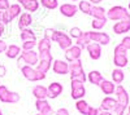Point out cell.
<instances>
[{
    "instance_id": "obj_1",
    "label": "cell",
    "mask_w": 130,
    "mask_h": 115,
    "mask_svg": "<svg viewBox=\"0 0 130 115\" xmlns=\"http://www.w3.org/2000/svg\"><path fill=\"white\" fill-rule=\"evenodd\" d=\"M69 72H70V80H81L82 83L87 80V76H86L85 70L82 67L81 58L69 62Z\"/></svg>"
},
{
    "instance_id": "obj_2",
    "label": "cell",
    "mask_w": 130,
    "mask_h": 115,
    "mask_svg": "<svg viewBox=\"0 0 130 115\" xmlns=\"http://www.w3.org/2000/svg\"><path fill=\"white\" fill-rule=\"evenodd\" d=\"M107 19L111 21H130V12L120 5L112 7L107 12Z\"/></svg>"
},
{
    "instance_id": "obj_3",
    "label": "cell",
    "mask_w": 130,
    "mask_h": 115,
    "mask_svg": "<svg viewBox=\"0 0 130 115\" xmlns=\"http://www.w3.org/2000/svg\"><path fill=\"white\" fill-rule=\"evenodd\" d=\"M51 41L57 43L59 48L62 49V50L68 49L69 47L73 45V39L68 34H65L64 31H60V30H55V31H53V35L51 38Z\"/></svg>"
},
{
    "instance_id": "obj_4",
    "label": "cell",
    "mask_w": 130,
    "mask_h": 115,
    "mask_svg": "<svg viewBox=\"0 0 130 115\" xmlns=\"http://www.w3.org/2000/svg\"><path fill=\"white\" fill-rule=\"evenodd\" d=\"M21 72H22L24 78L30 80V81H40L43 79H46V76H47L44 72H42V71L34 69L32 66H29V65H24L21 67Z\"/></svg>"
},
{
    "instance_id": "obj_5",
    "label": "cell",
    "mask_w": 130,
    "mask_h": 115,
    "mask_svg": "<svg viewBox=\"0 0 130 115\" xmlns=\"http://www.w3.org/2000/svg\"><path fill=\"white\" fill-rule=\"evenodd\" d=\"M85 83H82L81 80H72V92H70V96L73 100H81L85 97L86 95V89H85Z\"/></svg>"
},
{
    "instance_id": "obj_6",
    "label": "cell",
    "mask_w": 130,
    "mask_h": 115,
    "mask_svg": "<svg viewBox=\"0 0 130 115\" xmlns=\"http://www.w3.org/2000/svg\"><path fill=\"white\" fill-rule=\"evenodd\" d=\"M89 35H90V39L94 43H98L100 45H108L111 43V36L108 35L107 33H100V31H89Z\"/></svg>"
},
{
    "instance_id": "obj_7",
    "label": "cell",
    "mask_w": 130,
    "mask_h": 115,
    "mask_svg": "<svg viewBox=\"0 0 130 115\" xmlns=\"http://www.w3.org/2000/svg\"><path fill=\"white\" fill-rule=\"evenodd\" d=\"M64 52H65V53H64L65 61H67V62H72V61H74V60H79V58H81L82 48L74 44V45L69 47L68 49H65Z\"/></svg>"
},
{
    "instance_id": "obj_8",
    "label": "cell",
    "mask_w": 130,
    "mask_h": 115,
    "mask_svg": "<svg viewBox=\"0 0 130 115\" xmlns=\"http://www.w3.org/2000/svg\"><path fill=\"white\" fill-rule=\"evenodd\" d=\"M52 69L57 75H67L69 74V62L64 60H55L52 62Z\"/></svg>"
},
{
    "instance_id": "obj_9",
    "label": "cell",
    "mask_w": 130,
    "mask_h": 115,
    "mask_svg": "<svg viewBox=\"0 0 130 115\" xmlns=\"http://www.w3.org/2000/svg\"><path fill=\"white\" fill-rule=\"evenodd\" d=\"M21 57L24 58L25 65H29V66H32V67L37 66V64L39 62L38 52H35L34 49H31V50H22Z\"/></svg>"
},
{
    "instance_id": "obj_10",
    "label": "cell",
    "mask_w": 130,
    "mask_h": 115,
    "mask_svg": "<svg viewBox=\"0 0 130 115\" xmlns=\"http://www.w3.org/2000/svg\"><path fill=\"white\" fill-rule=\"evenodd\" d=\"M115 93H116V97H117V103L127 107V105H129V95H127L126 89L121 84H117V87L115 89Z\"/></svg>"
},
{
    "instance_id": "obj_11",
    "label": "cell",
    "mask_w": 130,
    "mask_h": 115,
    "mask_svg": "<svg viewBox=\"0 0 130 115\" xmlns=\"http://www.w3.org/2000/svg\"><path fill=\"white\" fill-rule=\"evenodd\" d=\"M59 9H60V13H61L64 17H67V18L74 17L75 14H77V12H78V7L74 5V4H70V3L61 4V5L59 7Z\"/></svg>"
},
{
    "instance_id": "obj_12",
    "label": "cell",
    "mask_w": 130,
    "mask_h": 115,
    "mask_svg": "<svg viewBox=\"0 0 130 115\" xmlns=\"http://www.w3.org/2000/svg\"><path fill=\"white\" fill-rule=\"evenodd\" d=\"M86 49H87V53H89V56H90L91 60L96 61V60L100 58V56H102V45L100 44L91 41V43L86 47Z\"/></svg>"
},
{
    "instance_id": "obj_13",
    "label": "cell",
    "mask_w": 130,
    "mask_h": 115,
    "mask_svg": "<svg viewBox=\"0 0 130 115\" xmlns=\"http://www.w3.org/2000/svg\"><path fill=\"white\" fill-rule=\"evenodd\" d=\"M35 107L38 110V112L43 114V115H52L53 110L51 107V105L48 103L47 100H37L35 101Z\"/></svg>"
},
{
    "instance_id": "obj_14",
    "label": "cell",
    "mask_w": 130,
    "mask_h": 115,
    "mask_svg": "<svg viewBox=\"0 0 130 115\" xmlns=\"http://www.w3.org/2000/svg\"><path fill=\"white\" fill-rule=\"evenodd\" d=\"M62 91H64V88H62V85L60 84V83L53 81L47 87V92H48L47 96H48V98H56L62 93Z\"/></svg>"
},
{
    "instance_id": "obj_15",
    "label": "cell",
    "mask_w": 130,
    "mask_h": 115,
    "mask_svg": "<svg viewBox=\"0 0 130 115\" xmlns=\"http://www.w3.org/2000/svg\"><path fill=\"white\" fill-rule=\"evenodd\" d=\"M130 31V21H118L113 25V33L117 35L126 34Z\"/></svg>"
},
{
    "instance_id": "obj_16",
    "label": "cell",
    "mask_w": 130,
    "mask_h": 115,
    "mask_svg": "<svg viewBox=\"0 0 130 115\" xmlns=\"http://www.w3.org/2000/svg\"><path fill=\"white\" fill-rule=\"evenodd\" d=\"M31 23H32V16H31V13L25 12V13H21V14H20V17H18V22H17V26H18L20 30L29 27Z\"/></svg>"
},
{
    "instance_id": "obj_17",
    "label": "cell",
    "mask_w": 130,
    "mask_h": 115,
    "mask_svg": "<svg viewBox=\"0 0 130 115\" xmlns=\"http://www.w3.org/2000/svg\"><path fill=\"white\" fill-rule=\"evenodd\" d=\"M116 105H117V100L112 98L111 96H107L100 103V109H102V111H111L112 112L113 109L116 107Z\"/></svg>"
},
{
    "instance_id": "obj_18",
    "label": "cell",
    "mask_w": 130,
    "mask_h": 115,
    "mask_svg": "<svg viewBox=\"0 0 130 115\" xmlns=\"http://www.w3.org/2000/svg\"><path fill=\"white\" fill-rule=\"evenodd\" d=\"M47 95H48L47 87H44V85L38 84V85H35L34 88H32V96H34L37 100H46V98H48Z\"/></svg>"
},
{
    "instance_id": "obj_19",
    "label": "cell",
    "mask_w": 130,
    "mask_h": 115,
    "mask_svg": "<svg viewBox=\"0 0 130 115\" xmlns=\"http://www.w3.org/2000/svg\"><path fill=\"white\" fill-rule=\"evenodd\" d=\"M100 89H102V92L104 93V95H113L115 93V89H116V84L113 81H111V80H103L102 83H100Z\"/></svg>"
},
{
    "instance_id": "obj_20",
    "label": "cell",
    "mask_w": 130,
    "mask_h": 115,
    "mask_svg": "<svg viewBox=\"0 0 130 115\" xmlns=\"http://www.w3.org/2000/svg\"><path fill=\"white\" fill-rule=\"evenodd\" d=\"M20 39L22 40V41H37V35H35V33L31 28L26 27V28L21 30Z\"/></svg>"
},
{
    "instance_id": "obj_21",
    "label": "cell",
    "mask_w": 130,
    "mask_h": 115,
    "mask_svg": "<svg viewBox=\"0 0 130 115\" xmlns=\"http://www.w3.org/2000/svg\"><path fill=\"white\" fill-rule=\"evenodd\" d=\"M87 79H89V81L91 83V84H94V85H100V83L104 80L102 72L100 71H96V70H92V71L89 72Z\"/></svg>"
},
{
    "instance_id": "obj_22",
    "label": "cell",
    "mask_w": 130,
    "mask_h": 115,
    "mask_svg": "<svg viewBox=\"0 0 130 115\" xmlns=\"http://www.w3.org/2000/svg\"><path fill=\"white\" fill-rule=\"evenodd\" d=\"M4 53H5V56H7L8 58L14 60V58H17V57L21 54V48H20L18 45H16V44H10V45L7 47V49H5Z\"/></svg>"
},
{
    "instance_id": "obj_23",
    "label": "cell",
    "mask_w": 130,
    "mask_h": 115,
    "mask_svg": "<svg viewBox=\"0 0 130 115\" xmlns=\"http://www.w3.org/2000/svg\"><path fill=\"white\" fill-rule=\"evenodd\" d=\"M39 5H40L39 0H26V2L22 4V8L27 13H35V12H38Z\"/></svg>"
},
{
    "instance_id": "obj_24",
    "label": "cell",
    "mask_w": 130,
    "mask_h": 115,
    "mask_svg": "<svg viewBox=\"0 0 130 115\" xmlns=\"http://www.w3.org/2000/svg\"><path fill=\"white\" fill-rule=\"evenodd\" d=\"M37 47H38V52H51V40L43 36L39 41H37Z\"/></svg>"
},
{
    "instance_id": "obj_25",
    "label": "cell",
    "mask_w": 130,
    "mask_h": 115,
    "mask_svg": "<svg viewBox=\"0 0 130 115\" xmlns=\"http://www.w3.org/2000/svg\"><path fill=\"white\" fill-rule=\"evenodd\" d=\"M113 64H115V66L118 67V69L125 67V66L129 64L127 56H126V54H115V57H113Z\"/></svg>"
},
{
    "instance_id": "obj_26",
    "label": "cell",
    "mask_w": 130,
    "mask_h": 115,
    "mask_svg": "<svg viewBox=\"0 0 130 115\" xmlns=\"http://www.w3.org/2000/svg\"><path fill=\"white\" fill-rule=\"evenodd\" d=\"M90 43H91V39H90V35H89V31H86V33H83L78 39H75V45L81 47L82 49L86 48Z\"/></svg>"
},
{
    "instance_id": "obj_27",
    "label": "cell",
    "mask_w": 130,
    "mask_h": 115,
    "mask_svg": "<svg viewBox=\"0 0 130 115\" xmlns=\"http://www.w3.org/2000/svg\"><path fill=\"white\" fill-rule=\"evenodd\" d=\"M7 12L9 13V16H10V17H12V19L18 18V17H20V14L22 13V7H21L18 3H17V4H10V5H9V8L7 9Z\"/></svg>"
},
{
    "instance_id": "obj_28",
    "label": "cell",
    "mask_w": 130,
    "mask_h": 115,
    "mask_svg": "<svg viewBox=\"0 0 130 115\" xmlns=\"http://www.w3.org/2000/svg\"><path fill=\"white\" fill-rule=\"evenodd\" d=\"M90 16H92L94 18H107V12L100 5H92Z\"/></svg>"
},
{
    "instance_id": "obj_29",
    "label": "cell",
    "mask_w": 130,
    "mask_h": 115,
    "mask_svg": "<svg viewBox=\"0 0 130 115\" xmlns=\"http://www.w3.org/2000/svg\"><path fill=\"white\" fill-rule=\"evenodd\" d=\"M125 79V74H124V71L121 69H115L112 71V81L115 83V84H121V83L124 81Z\"/></svg>"
},
{
    "instance_id": "obj_30",
    "label": "cell",
    "mask_w": 130,
    "mask_h": 115,
    "mask_svg": "<svg viewBox=\"0 0 130 115\" xmlns=\"http://www.w3.org/2000/svg\"><path fill=\"white\" fill-rule=\"evenodd\" d=\"M91 8H92V4L90 2H86V0H79V4H78V10L82 12L83 14H89L91 13Z\"/></svg>"
},
{
    "instance_id": "obj_31",
    "label": "cell",
    "mask_w": 130,
    "mask_h": 115,
    "mask_svg": "<svg viewBox=\"0 0 130 115\" xmlns=\"http://www.w3.org/2000/svg\"><path fill=\"white\" fill-rule=\"evenodd\" d=\"M89 107L90 105L85 100H77V103H75V109H77L82 115H87V111H89Z\"/></svg>"
},
{
    "instance_id": "obj_32",
    "label": "cell",
    "mask_w": 130,
    "mask_h": 115,
    "mask_svg": "<svg viewBox=\"0 0 130 115\" xmlns=\"http://www.w3.org/2000/svg\"><path fill=\"white\" fill-rule=\"evenodd\" d=\"M39 3L43 8L48 10H53L59 7V0H39Z\"/></svg>"
},
{
    "instance_id": "obj_33",
    "label": "cell",
    "mask_w": 130,
    "mask_h": 115,
    "mask_svg": "<svg viewBox=\"0 0 130 115\" xmlns=\"http://www.w3.org/2000/svg\"><path fill=\"white\" fill-rule=\"evenodd\" d=\"M52 67V62H48V61H43V60H39V62L37 64V70L44 72V74H47V72L50 71V69Z\"/></svg>"
},
{
    "instance_id": "obj_34",
    "label": "cell",
    "mask_w": 130,
    "mask_h": 115,
    "mask_svg": "<svg viewBox=\"0 0 130 115\" xmlns=\"http://www.w3.org/2000/svg\"><path fill=\"white\" fill-rule=\"evenodd\" d=\"M105 23H107V18H94L91 22V26L95 31H100V30H103Z\"/></svg>"
},
{
    "instance_id": "obj_35",
    "label": "cell",
    "mask_w": 130,
    "mask_h": 115,
    "mask_svg": "<svg viewBox=\"0 0 130 115\" xmlns=\"http://www.w3.org/2000/svg\"><path fill=\"white\" fill-rule=\"evenodd\" d=\"M9 92H10V91H9L5 85L0 84V101L7 103V100H8V95H9Z\"/></svg>"
},
{
    "instance_id": "obj_36",
    "label": "cell",
    "mask_w": 130,
    "mask_h": 115,
    "mask_svg": "<svg viewBox=\"0 0 130 115\" xmlns=\"http://www.w3.org/2000/svg\"><path fill=\"white\" fill-rule=\"evenodd\" d=\"M82 34H83V31H82L79 27H72V28L69 30V34H68V35H69L72 39L75 40V39H78Z\"/></svg>"
},
{
    "instance_id": "obj_37",
    "label": "cell",
    "mask_w": 130,
    "mask_h": 115,
    "mask_svg": "<svg viewBox=\"0 0 130 115\" xmlns=\"http://www.w3.org/2000/svg\"><path fill=\"white\" fill-rule=\"evenodd\" d=\"M18 101H20V95L17 92H9L7 103H17Z\"/></svg>"
},
{
    "instance_id": "obj_38",
    "label": "cell",
    "mask_w": 130,
    "mask_h": 115,
    "mask_svg": "<svg viewBox=\"0 0 130 115\" xmlns=\"http://www.w3.org/2000/svg\"><path fill=\"white\" fill-rule=\"evenodd\" d=\"M38 57L39 60H43V61H48V62H53V57L51 54V52H38Z\"/></svg>"
},
{
    "instance_id": "obj_39",
    "label": "cell",
    "mask_w": 130,
    "mask_h": 115,
    "mask_svg": "<svg viewBox=\"0 0 130 115\" xmlns=\"http://www.w3.org/2000/svg\"><path fill=\"white\" fill-rule=\"evenodd\" d=\"M37 47V41H22V50H31Z\"/></svg>"
},
{
    "instance_id": "obj_40",
    "label": "cell",
    "mask_w": 130,
    "mask_h": 115,
    "mask_svg": "<svg viewBox=\"0 0 130 115\" xmlns=\"http://www.w3.org/2000/svg\"><path fill=\"white\" fill-rule=\"evenodd\" d=\"M125 110H126L125 106L120 105V103H117L116 107H115L113 111H112V114H113V115H125Z\"/></svg>"
},
{
    "instance_id": "obj_41",
    "label": "cell",
    "mask_w": 130,
    "mask_h": 115,
    "mask_svg": "<svg viewBox=\"0 0 130 115\" xmlns=\"http://www.w3.org/2000/svg\"><path fill=\"white\" fill-rule=\"evenodd\" d=\"M12 17H10L9 16V13L7 12V10H4V12H3V21H2V23L4 25V26H7V25H9L10 22H12Z\"/></svg>"
},
{
    "instance_id": "obj_42",
    "label": "cell",
    "mask_w": 130,
    "mask_h": 115,
    "mask_svg": "<svg viewBox=\"0 0 130 115\" xmlns=\"http://www.w3.org/2000/svg\"><path fill=\"white\" fill-rule=\"evenodd\" d=\"M126 49H125V47L120 43L118 45H116L115 47V54H126Z\"/></svg>"
},
{
    "instance_id": "obj_43",
    "label": "cell",
    "mask_w": 130,
    "mask_h": 115,
    "mask_svg": "<svg viewBox=\"0 0 130 115\" xmlns=\"http://www.w3.org/2000/svg\"><path fill=\"white\" fill-rule=\"evenodd\" d=\"M121 44L125 47L126 50H130V36H125V38L121 40Z\"/></svg>"
},
{
    "instance_id": "obj_44",
    "label": "cell",
    "mask_w": 130,
    "mask_h": 115,
    "mask_svg": "<svg viewBox=\"0 0 130 115\" xmlns=\"http://www.w3.org/2000/svg\"><path fill=\"white\" fill-rule=\"evenodd\" d=\"M9 5H10L9 0H0V10H7Z\"/></svg>"
},
{
    "instance_id": "obj_45",
    "label": "cell",
    "mask_w": 130,
    "mask_h": 115,
    "mask_svg": "<svg viewBox=\"0 0 130 115\" xmlns=\"http://www.w3.org/2000/svg\"><path fill=\"white\" fill-rule=\"evenodd\" d=\"M53 31H55L53 28H46V30H44V35H43V36L51 40V38H52V35H53Z\"/></svg>"
},
{
    "instance_id": "obj_46",
    "label": "cell",
    "mask_w": 130,
    "mask_h": 115,
    "mask_svg": "<svg viewBox=\"0 0 130 115\" xmlns=\"http://www.w3.org/2000/svg\"><path fill=\"white\" fill-rule=\"evenodd\" d=\"M55 115H69V111H68V109H65V107H60L55 112Z\"/></svg>"
},
{
    "instance_id": "obj_47",
    "label": "cell",
    "mask_w": 130,
    "mask_h": 115,
    "mask_svg": "<svg viewBox=\"0 0 130 115\" xmlns=\"http://www.w3.org/2000/svg\"><path fill=\"white\" fill-rule=\"evenodd\" d=\"M87 115H99V109L96 107H89V111H87Z\"/></svg>"
},
{
    "instance_id": "obj_48",
    "label": "cell",
    "mask_w": 130,
    "mask_h": 115,
    "mask_svg": "<svg viewBox=\"0 0 130 115\" xmlns=\"http://www.w3.org/2000/svg\"><path fill=\"white\" fill-rule=\"evenodd\" d=\"M7 47H8V44L5 43L3 39H0V53H4L5 49H7Z\"/></svg>"
},
{
    "instance_id": "obj_49",
    "label": "cell",
    "mask_w": 130,
    "mask_h": 115,
    "mask_svg": "<svg viewBox=\"0 0 130 115\" xmlns=\"http://www.w3.org/2000/svg\"><path fill=\"white\" fill-rule=\"evenodd\" d=\"M7 75V67L4 65H0V78H4Z\"/></svg>"
},
{
    "instance_id": "obj_50",
    "label": "cell",
    "mask_w": 130,
    "mask_h": 115,
    "mask_svg": "<svg viewBox=\"0 0 130 115\" xmlns=\"http://www.w3.org/2000/svg\"><path fill=\"white\" fill-rule=\"evenodd\" d=\"M24 65H25V61H24V58L21 57V54H20V56L17 57V66L21 69V67H22Z\"/></svg>"
},
{
    "instance_id": "obj_51",
    "label": "cell",
    "mask_w": 130,
    "mask_h": 115,
    "mask_svg": "<svg viewBox=\"0 0 130 115\" xmlns=\"http://www.w3.org/2000/svg\"><path fill=\"white\" fill-rule=\"evenodd\" d=\"M5 33V26L2 23V22H0V38H2L3 36V34Z\"/></svg>"
},
{
    "instance_id": "obj_52",
    "label": "cell",
    "mask_w": 130,
    "mask_h": 115,
    "mask_svg": "<svg viewBox=\"0 0 130 115\" xmlns=\"http://www.w3.org/2000/svg\"><path fill=\"white\" fill-rule=\"evenodd\" d=\"M89 2H90L92 5H99V4L103 2V0H89Z\"/></svg>"
},
{
    "instance_id": "obj_53",
    "label": "cell",
    "mask_w": 130,
    "mask_h": 115,
    "mask_svg": "<svg viewBox=\"0 0 130 115\" xmlns=\"http://www.w3.org/2000/svg\"><path fill=\"white\" fill-rule=\"evenodd\" d=\"M99 115H113L111 111H102V112H99Z\"/></svg>"
},
{
    "instance_id": "obj_54",
    "label": "cell",
    "mask_w": 130,
    "mask_h": 115,
    "mask_svg": "<svg viewBox=\"0 0 130 115\" xmlns=\"http://www.w3.org/2000/svg\"><path fill=\"white\" fill-rule=\"evenodd\" d=\"M25 2H26V0H17V3H18L20 5H22V4H24Z\"/></svg>"
},
{
    "instance_id": "obj_55",
    "label": "cell",
    "mask_w": 130,
    "mask_h": 115,
    "mask_svg": "<svg viewBox=\"0 0 130 115\" xmlns=\"http://www.w3.org/2000/svg\"><path fill=\"white\" fill-rule=\"evenodd\" d=\"M3 12H4V10H0V22L3 21Z\"/></svg>"
},
{
    "instance_id": "obj_56",
    "label": "cell",
    "mask_w": 130,
    "mask_h": 115,
    "mask_svg": "<svg viewBox=\"0 0 130 115\" xmlns=\"http://www.w3.org/2000/svg\"><path fill=\"white\" fill-rule=\"evenodd\" d=\"M127 111H129V114H130V103L127 105Z\"/></svg>"
},
{
    "instance_id": "obj_57",
    "label": "cell",
    "mask_w": 130,
    "mask_h": 115,
    "mask_svg": "<svg viewBox=\"0 0 130 115\" xmlns=\"http://www.w3.org/2000/svg\"><path fill=\"white\" fill-rule=\"evenodd\" d=\"M70 2H79V0H70Z\"/></svg>"
},
{
    "instance_id": "obj_58",
    "label": "cell",
    "mask_w": 130,
    "mask_h": 115,
    "mask_svg": "<svg viewBox=\"0 0 130 115\" xmlns=\"http://www.w3.org/2000/svg\"><path fill=\"white\" fill-rule=\"evenodd\" d=\"M0 115H3V111L2 110H0Z\"/></svg>"
},
{
    "instance_id": "obj_59",
    "label": "cell",
    "mask_w": 130,
    "mask_h": 115,
    "mask_svg": "<svg viewBox=\"0 0 130 115\" xmlns=\"http://www.w3.org/2000/svg\"><path fill=\"white\" fill-rule=\"evenodd\" d=\"M129 12H130V3H129Z\"/></svg>"
},
{
    "instance_id": "obj_60",
    "label": "cell",
    "mask_w": 130,
    "mask_h": 115,
    "mask_svg": "<svg viewBox=\"0 0 130 115\" xmlns=\"http://www.w3.org/2000/svg\"><path fill=\"white\" fill-rule=\"evenodd\" d=\"M37 115H43V114H40V112H38V114H37Z\"/></svg>"
},
{
    "instance_id": "obj_61",
    "label": "cell",
    "mask_w": 130,
    "mask_h": 115,
    "mask_svg": "<svg viewBox=\"0 0 130 115\" xmlns=\"http://www.w3.org/2000/svg\"><path fill=\"white\" fill-rule=\"evenodd\" d=\"M127 115H130V114H127Z\"/></svg>"
}]
</instances>
